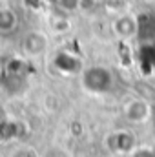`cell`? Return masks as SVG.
Masks as SVG:
<instances>
[{"label": "cell", "mask_w": 155, "mask_h": 157, "mask_svg": "<svg viewBox=\"0 0 155 157\" xmlns=\"http://www.w3.org/2000/svg\"><path fill=\"white\" fill-rule=\"evenodd\" d=\"M84 88L93 93H102L112 88V75L104 68H89L84 73Z\"/></svg>", "instance_id": "obj_1"}, {"label": "cell", "mask_w": 155, "mask_h": 157, "mask_svg": "<svg viewBox=\"0 0 155 157\" xmlns=\"http://www.w3.org/2000/svg\"><path fill=\"white\" fill-rule=\"evenodd\" d=\"M126 115L133 122H144L152 115V108L146 101H131L126 108Z\"/></svg>", "instance_id": "obj_2"}, {"label": "cell", "mask_w": 155, "mask_h": 157, "mask_svg": "<svg viewBox=\"0 0 155 157\" xmlns=\"http://www.w3.org/2000/svg\"><path fill=\"white\" fill-rule=\"evenodd\" d=\"M139 31H141V35L146 33L144 39L148 40V44H155V15H142Z\"/></svg>", "instance_id": "obj_3"}, {"label": "cell", "mask_w": 155, "mask_h": 157, "mask_svg": "<svg viewBox=\"0 0 155 157\" xmlns=\"http://www.w3.org/2000/svg\"><path fill=\"white\" fill-rule=\"evenodd\" d=\"M133 157H155V155L150 152V150H141V152H137Z\"/></svg>", "instance_id": "obj_4"}]
</instances>
